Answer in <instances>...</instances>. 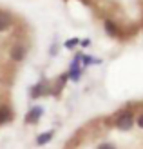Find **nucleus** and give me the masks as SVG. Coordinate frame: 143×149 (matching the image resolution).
<instances>
[{
  "instance_id": "nucleus-1",
  "label": "nucleus",
  "mask_w": 143,
  "mask_h": 149,
  "mask_svg": "<svg viewBox=\"0 0 143 149\" xmlns=\"http://www.w3.org/2000/svg\"><path fill=\"white\" fill-rule=\"evenodd\" d=\"M114 125L120 129V131H129L132 125H134V115L131 111H127V113H122L114 118Z\"/></svg>"
},
{
  "instance_id": "nucleus-2",
  "label": "nucleus",
  "mask_w": 143,
  "mask_h": 149,
  "mask_svg": "<svg viewBox=\"0 0 143 149\" xmlns=\"http://www.w3.org/2000/svg\"><path fill=\"white\" fill-rule=\"evenodd\" d=\"M80 74H82V68H80V60H78V55H76L74 60H73V64L69 65V73H67V77H69L71 80H78Z\"/></svg>"
},
{
  "instance_id": "nucleus-3",
  "label": "nucleus",
  "mask_w": 143,
  "mask_h": 149,
  "mask_svg": "<svg viewBox=\"0 0 143 149\" xmlns=\"http://www.w3.org/2000/svg\"><path fill=\"white\" fill-rule=\"evenodd\" d=\"M42 107H33L31 111H29V115H27V118H26V122L27 124H36L40 120V116H42Z\"/></svg>"
},
{
  "instance_id": "nucleus-4",
  "label": "nucleus",
  "mask_w": 143,
  "mask_h": 149,
  "mask_svg": "<svg viewBox=\"0 0 143 149\" xmlns=\"http://www.w3.org/2000/svg\"><path fill=\"white\" fill-rule=\"evenodd\" d=\"M13 118V113H11V109L7 107V106H2L0 107V125L2 124H7Z\"/></svg>"
},
{
  "instance_id": "nucleus-5",
  "label": "nucleus",
  "mask_w": 143,
  "mask_h": 149,
  "mask_svg": "<svg viewBox=\"0 0 143 149\" xmlns=\"http://www.w3.org/2000/svg\"><path fill=\"white\" fill-rule=\"evenodd\" d=\"M49 91H47V87H46V84H36L33 89H31V96L33 98H38V96H44V95H47Z\"/></svg>"
},
{
  "instance_id": "nucleus-6",
  "label": "nucleus",
  "mask_w": 143,
  "mask_h": 149,
  "mask_svg": "<svg viewBox=\"0 0 143 149\" xmlns=\"http://www.w3.org/2000/svg\"><path fill=\"white\" fill-rule=\"evenodd\" d=\"M24 53H26L24 47L18 44V46H15L11 49V58H13V60H22V58H24Z\"/></svg>"
},
{
  "instance_id": "nucleus-7",
  "label": "nucleus",
  "mask_w": 143,
  "mask_h": 149,
  "mask_svg": "<svg viewBox=\"0 0 143 149\" xmlns=\"http://www.w3.org/2000/svg\"><path fill=\"white\" fill-rule=\"evenodd\" d=\"M11 26V17L7 13H0V31H6Z\"/></svg>"
},
{
  "instance_id": "nucleus-8",
  "label": "nucleus",
  "mask_w": 143,
  "mask_h": 149,
  "mask_svg": "<svg viewBox=\"0 0 143 149\" xmlns=\"http://www.w3.org/2000/svg\"><path fill=\"white\" fill-rule=\"evenodd\" d=\"M105 29H107V33H109V35H112V36H118V35H120L118 26L114 24V22H111V20L105 22Z\"/></svg>"
},
{
  "instance_id": "nucleus-9",
  "label": "nucleus",
  "mask_w": 143,
  "mask_h": 149,
  "mask_svg": "<svg viewBox=\"0 0 143 149\" xmlns=\"http://www.w3.org/2000/svg\"><path fill=\"white\" fill-rule=\"evenodd\" d=\"M53 135H55L53 131H47V133H44V135H40L38 138H36V144H38V146H44V144H47L49 140L53 138Z\"/></svg>"
},
{
  "instance_id": "nucleus-10",
  "label": "nucleus",
  "mask_w": 143,
  "mask_h": 149,
  "mask_svg": "<svg viewBox=\"0 0 143 149\" xmlns=\"http://www.w3.org/2000/svg\"><path fill=\"white\" fill-rule=\"evenodd\" d=\"M76 44H78V38H71V40H67L65 42V47H74V46H76Z\"/></svg>"
},
{
  "instance_id": "nucleus-11",
  "label": "nucleus",
  "mask_w": 143,
  "mask_h": 149,
  "mask_svg": "<svg viewBox=\"0 0 143 149\" xmlns=\"http://www.w3.org/2000/svg\"><path fill=\"white\" fill-rule=\"evenodd\" d=\"M98 149H116V147L112 146V144H100V146H98Z\"/></svg>"
},
{
  "instance_id": "nucleus-12",
  "label": "nucleus",
  "mask_w": 143,
  "mask_h": 149,
  "mask_svg": "<svg viewBox=\"0 0 143 149\" xmlns=\"http://www.w3.org/2000/svg\"><path fill=\"white\" fill-rule=\"evenodd\" d=\"M138 125H140V127H141V129H143V115H141V116H140V118H138Z\"/></svg>"
}]
</instances>
